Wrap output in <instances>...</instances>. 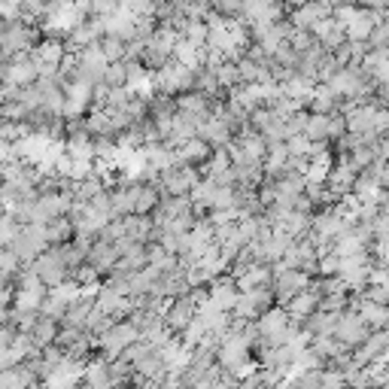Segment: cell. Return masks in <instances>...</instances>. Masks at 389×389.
<instances>
[{"mask_svg": "<svg viewBox=\"0 0 389 389\" xmlns=\"http://www.w3.org/2000/svg\"><path fill=\"white\" fill-rule=\"evenodd\" d=\"M37 82V64L31 61V55H13L9 61L0 64V86H13L25 88Z\"/></svg>", "mask_w": 389, "mask_h": 389, "instance_id": "obj_7", "label": "cell"}, {"mask_svg": "<svg viewBox=\"0 0 389 389\" xmlns=\"http://www.w3.org/2000/svg\"><path fill=\"white\" fill-rule=\"evenodd\" d=\"M301 134L308 137V140H313V143H319V140L329 143V116L308 113V122H304V131Z\"/></svg>", "mask_w": 389, "mask_h": 389, "instance_id": "obj_26", "label": "cell"}, {"mask_svg": "<svg viewBox=\"0 0 389 389\" xmlns=\"http://www.w3.org/2000/svg\"><path fill=\"white\" fill-rule=\"evenodd\" d=\"M289 326V317H286V310L280 308V304H271L262 317H256V329H258V335L268 338V335H274V331H280Z\"/></svg>", "mask_w": 389, "mask_h": 389, "instance_id": "obj_23", "label": "cell"}, {"mask_svg": "<svg viewBox=\"0 0 389 389\" xmlns=\"http://www.w3.org/2000/svg\"><path fill=\"white\" fill-rule=\"evenodd\" d=\"M317 304H319V289H317V280H313L304 292L292 295V298L283 304V310H286V317H289L292 322H298V326H301V319L310 317V313L317 310Z\"/></svg>", "mask_w": 389, "mask_h": 389, "instance_id": "obj_12", "label": "cell"}, {"mask_svg": "<svg viewBox=\"0 0 389 389\" xmlns=\"http://www.w3.org/2000/svg\"><path fill=\"white\" fill-rule=\"evenodd\" d=\"M356 313H359V319H362L371 331H374V329H386V322H389L386 304H374V301L362 298V295L356 298Z\"/></svg>", "mask_w": 389, "mask_h": 389, "instance_id": "obj_19", "label": "cell"}, {"mask_svg": "<svg viewBox=\"0 0 389 389\" xmlns=\"http://www.w3.org/2000/svg\"><path fill=\"white\" fill-rule=\"evenodd\" d=\"M331 9L322 4V0H308L304 6H295L292 15H289V25L295 31H313V25L322 22V18H329Z\"/></svg>", "mask_w": 389, "mask_h": 389, "instance_id": "obj_14", "label": "cell"}, {"mask_svg": "<svg viewBox=\"0 0 389 389\" xmlns=\"http://www.w3.org/2000/svg\"><path fill=\"white\" fill-rule=\"evenodd\" d=\"M353 4H359L362 9H377V13H386L389 0H353Z\"/></svg>", "mask_w": 389, "mask_h": 389, "instance_id": "obj_37", "label": "cell"}, {"mask_svg": "<svg viewBox=\"0 0 389 389\" xmlns=\"http://www.w3.org/2000/svg\"><path fill=\"white\" fill-rule=\"evenodd\" d=\"M61 58H64V43L55 40V37L37 40V46L31 49V61L37 64V77H55Z\"/></svg>", "mask_w": 389, "mask_h": 389, "instance_id": "obj_8", "label": "cell"}, {"mask_svg": "<svg viewBox=\"0 0 389 389\" xmlns=\"http://www.w3.org/2000/svg\"><path fill=\"white\" fill-rule=\"evenodd\" d=\"M338 100H341V98L326 86V82H313L310 100H308V113H322V116H329V113H335V110H338Z\"/></svg>", "mask_w": 389, "mask_h": 389, "instance_id": "obj_18", "label": "cell"}, {"mask_svg": "<svg viewBox=\"0 0 389 389\" xmlns=\"http://www.w3.org/2000/svg\"><path fill=\"white\" fill-rule=\"evenodd\" d=\"M104 82H107L110 88L125 86V61H113V64H107V70H104Z\"/></svg>", "mask_w": 389, "mask_h": 389, "instance_id": "obj_34", "label": "cell"}, {"mask_svg": "<svg viewBox=\"0 0 389 389\" xmlns=\"http://www.w3.org/2000/svg\"><path fill=\"white\" fill-rule=\"evenodd\" d=\"M70 280L77 283L79 289H82V286H100V274L88 262H82L79 268H73V271H70Z\"/></svg>", "mask_w": 389, "mask_h": 389, "instance_id": "obj_30", "label": "cell"}, {"mask_svg": "<svg viewBox=\"0 0 389 389\" xmlns=\"http://www.w3.org/2000/svg\"><path fill=\"white\" fill-rule=\"evenodd\" d=\"M271 265L268 262H253L246 268L240 277H235V286H237V292H244V289H258V286H271Z\"/></svg>", "mask_w": 389, "mask_h": 389, "instance_id": "obj_17", "label": "cell"}, {"mask_svg": "<svg viewBox=\"0 0 389 389\" xmlns=\"http://www.w3.org/2000/svg\"><path fill=\"white\" fill-rule=\"evenodd\" d=\"M22 18V0H0V22H18Z\"/></svg>", "mask_w": 389, "mask_h": 389, "instance_id": "obj_35", "label": "cell"}, {"mask_svg": "<svg viewBox=\"0 0 389 389\" xmlns=\"http://www.w3.org/2000/svg\"><path fill=\"white\" fill-rule=\"evenodd\" d=\"M110 389H131V386H125V383H122V386H110Z\"/></svg>", "mask_w": 389, "mask_h": 389, "instance_id": "obj_39", "label": "cell"}, {"mask_svg": "<svg viewBox=\"0 0 389 389\" xmlns=\"http://www.w3.org/2000/svg\"><path fill=\"white\" fill-rule=\"evenodd\" d=\"M34 46H37V27L22 22H6L4 34H0V49H4L6 61L13 55H31Z\"/></svg>", "mask_w": 389, "mask_h": 389, "instance_id": "obj_4", "label": "cell"}, {"mask_svg": "<svg viewBox=\"0 0 389 389\" xmlns=\"http://www.w3.org/2000/svg\"><path fill=\"white\" fill-rule=\"evenodd\" d=\"M368 331H371V329H368L365 322L359 319L356 310H344L338 317V326H335V331H331V335H335L347 350H353V347H359L368 338Z\"/></svg>", "mask_w": 389, "mask_h": 389, "instance_id": "obj_10", "label": "cell"}, {"mask_svg": "<svg viewBox=\"0 0 389 389\" xmlns=\"http://www.w3.org/2000/svg\"><path fill=\"white\" fill-rule=\"evenodd\" d=\"M198 180H201L198 168H192V164H177V168L159 173V192L171 194V198H180V194H189Z\"/></svg>", "mask_w": 389, "mask_h": 389, "instance_id": "obj_6", "label": "cell"}, {"mask_svg": "<svg viewBox=\"0 0 389 389\" xmlns=\"http://www.w3.org/2000/svg\"><path fill=\"white\" fill-rule=\"evenodd\" d=\"M192 317H194V301L189 298V292L171 298L168 308L161 310V322H164V329H168L171 335H180V331L192 322Z\"/></svg>", "mask_w": 389, "mask_h": 389, "instance_id": "obj_9", "label": "cell"}, {"mask_svg": "<svg viewBox=\"0 0 389 389\" xmlns=\"http://www.w3.org/2000/svg\"><path fill=\"white\" fill-rule=\"evenodd\" d=\"M173 61H180L183 67H189V70H201L204 67V61H207V49L204 46H194L189 40H177V46H173Z\"/></svg>", "mask_w": 389, "mask_h": 389, "instance_id": "obj_20", "label": "cell"}, {"mask_svg": "<svg viewBox=\"0 0 389 389\" xmlns=\"http://www.w3.org/2000/svg\"><path fill=\"white\" fill-rule=\"evenodd\" d=\"M213 77H216V82H219L222 91L235 88V86H237V67H235V61H222V64H216V67H213Z\"/></svg>", "mask_w": 389, "mask_h": 389, "instance_id": "obj_29", "label": "cell"}, {"mask_svg": "<svg viewBox=\"0 0 389 389\" xmlns=\"http://www.w3.org/2000/svg\"><path fill=\"white\" fill-rule=\"evenodd\" d=\"M386 347H389L386 329H374V331H368V338L362 341V344L350 350V359H353L356 365H368L371 359H377L381 353H386Z\"/></svg>", "mask_w": 389, "mask_h": 389, "instance_id": "obj_13", "label": "cell"}, {"mask_svg": "<svg viewBox=\"0 0 389 389\" xmlns=\"http://www.w3.org/2000/svg\"><path fill=\"white\" fill-rule=\"evenodd\" d=\"M31 268H34V274L40 277V283L46 286V289H52V286L70 280V271L64 268V262H61V256H58V249H55V246H46L43 253L31 262Z\"/></svg>", "mask_w": 389, "mask_h": 389, "instance_id": "obj_5", "label": "cell"}, {"mask_svg": "<svg viewBox=\"0 0 389 389\" xmlns=\"http://www.w3.org/2000/svg\"><path fill=\"white\" fill-rule=\"evenodd\" d=\"M368 49H386L389 46V25L381 22V25H374L371 27V34H368V40H365Z\"/></svg>", "mask_w": 389, "mask_h": 389, "instance_id": "obj_33", "label": "cell"}, {"mask_svg": "<svg viewBox=\"0 0 389 389\" xmlns=\"http://www.w3.org/2000/svg\"><path fill=\"white\" fill-rule=\"evenodd\" d=\"M280 4H283L286 9H295V6H304V4H308V0H280Z\"/></svg>", "mask_w": 389, "mask_h": 389, "instance_id": "obj_38", "label": "cell"}, {"mask_svg": "<svg viewBox=\"0 0 389 389\" xmlns=\"http://www.w3.org/2000/svg\"><path fill=\"white\" fill-rule=\"evenodd\" d=\"M43 231H46V244L58 246V244H67V240L73 237V222L67 216H55V219L46 222Z\"/></svg>", "mask_w": 389, "mask_h": 389, "instance_id": "obj_25", "label": "cell"}, {"mask_svg": "<svg viewBox=\"0 0 389 389\" xmlns=\"http://www.w3.org/2000/svg\"><path fill=\"white\" fill-rule=\"evenodd\" d=\"M194 82V70L183 67L180 61H164L159 70H152V95H180V91H189Z\"/></svg>", "mask_w": 389, "mask_h": 389, "instance_id": "obj_2", "label": "cell"}, {"mask_svg": "<svg viewBox=\"0 0 389 389\" xmlns=\"http://www.w3.org/2000/svg\"><path fill=\"white\" fill-rule=\"evenodd\" d=\"M113 322H116V317H110V313H104V310H100L98 304H95V308L88 310V317H86V326H82V329H86L88 335H95V338H98L100 331H107L110 326H113Z\"/></svg>", "mask_w": 389, "mask_h": 389, "instance_id": "obj_28", "label": "cell"}, {"mask_svg": "<svg viewBox=\"0 0 389 389\" xmlns=\"http://www.w3.org/2000/svg\"><path fill=\"white\" fill-rule=\"evenodd\" d=\"M210 146L201 140V137H189V140H183L177 150H173V155H177V164H192V168H198V164H204L210 159Z\"/></svg>", "mask_w": 389, "mask_h": 389, "instance_id": "obj_16", "label": "cell"}, {"mask_svg": "<svg viewBox=\"0 0 389 389\" xmlns=\"http://www.w3.org/2000/svg\"><path fill=\"white\" fill-rule=\"evenodd\" d=\"M213 104L216 100L201 95V91H180V95H173V110H180V113H194V116H210L213 113Z\"/></svg>", "mask_w": 389, "mask_h": 389, "instance_id": "obj_15", "label": "cell"}, {"mask_svg": "<svg viewBox=\"0 0 389 389\" xmlns=\"http://www.w3.org/2000/svg\"><path fill=\"white\" fill-rule=\"evenodd\" d=\"M386 22V13H377V9H356V15L350 18V22L344 25V40L347 43H365L368 34H371L374 25Z\"/></svg>", "mask_w": 389, "mask_h": 389, "instance_id": "obj_11", "label": "cell"}, {"mask_svg": "<svg viewBox=\"0 0 389 389\" xmlns=\"http://www.w3.org/2000/svg\"><path fill=\"white\" fill-rule=\"evenodd\" d=\"M310 34L317 37V43H319V46H326L329 52H331V49H338L341 43H347V40H344V27H341L331 15L313 25V31H310Z\"/></svg>", "mask_w": 389, "mask_h": 389, "instance_id": "obj_22", "label": "cell"}, {"mask_svg": "<svg viewBox=\"0 0 389 389\" xmlns=\"http://www.w3.org/2000/svg\"><path fill=\"white\" fill-rule=\"evenodd\" d=\"M207 4L222 18H240V0H207Z\"/></svg>", "mask_w": 389, "mask_h": 389, "instance_id": "obj_32", "label": "cell"}, {"mask_svg": "<svg viewBox=\"0 0 389 389\" xmlns=\"http://www.w3.org/2000/svg\"><path fill=\"white\" fill-rule=\"evenodd\" d=\"M18 268H22V262H18V256L13 253V249L9 246L0 249V277H4V280H13Z\"/></svg>", "mask_w": 389, "mask_h": 389, "instance_id": "obj_31", "label": "cell"}, {"mask_svg": "<svg viewBox=\"0 0 389 389\" xmlns=\"http://www.w3.org/2000/svg\"><path fill=\"white\" fill-rule=\"evenodd\" d=\"M271 304H274L271 286H258V289L237 292V298H235V304H231L228 313H231V317H237V319H256V317H262Z\"/></svg>", "mask_w": 389, "mask_h": 389, "instance_id": "obj_3", "label": "cell"}, {"mask_svg": "<svg viewBox=\"0 0 389 389\" xmlns=\"http://www.w3.org/2000/svg\"><path fill=\"white\" fill-rule=\"evenodd\" d=\"M98 49H100V55L107 58V64H113V61H125V40H119V37L104 34V37L98 40Z\"/></svg>", "mask_w": 389, "mask_h": 389, "instance_id": "obj_27", "label": "cell"}, {"mask_svg": "<svg viewBox=\"0 0 389 389\" xmlns=\"http://www.w3.org/2000/svg\"><path fill=\"white\" fill-rule=\"evenodd\" d=\"M134 341H140V331H137L134 322L131 319H116L107 331H100L98 338H91V350H100L104 359H116L128 344H134Z\"/></svg>", "mask_w": 389, "mask_h": 389, "instance_id": "obj_1", "label": "cell"}, {"mask_svg": "<svg viewBox=\"0 0 389 389\" xmlns=\"http://www.w3.org/2000/svg\"><path fill=\"white\" fill-rule=\"evenodd\" d=\"M79 381L91 386V389H110V377H107V359L104 356H91L79 371Z\"/></svg>", "mask_w": 389, "mask_h": 389, "instance_id": "obj_21", "label": "cell"}, {"mask_svg": "<svg viewBox=\"0 0 389 389\" xmlns=\"http://www.w3.org/2000/svg\"><path fill=\"white\" fill-rule=\"evenodd\" d=\"M359 295L368 298V301H374V304H386L389 301V286H365Z\"/></svg>", "mask_w": 389, "mask_h": 389, "instance_id": "obj_36", "label": "cell"}, {"mask_svg": "<svg viewBox=\"0 0 389 389\" xmlns=\"http://www.w3.org/2000/svg\"><path fill=\"white\" fill-rule=\"evenodd\" d=\"M31 335V341H34V347L37 350H43V347H49V344H55V335H58V319H52V317H37V322H34V329L27 331Z\"/></svg>", "mask_w": 389, "mask_h": 389, "instance_id": "obj_24", "label": "cell"}]
</instances>
